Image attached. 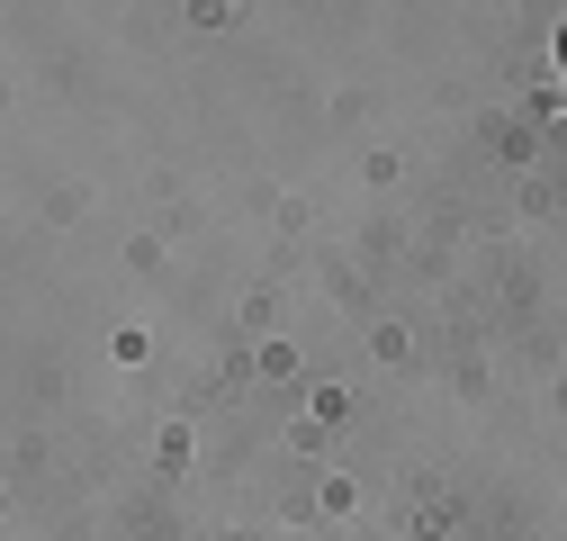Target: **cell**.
I'll return each instance as SVG.
<instances>
[{
  "label": "cell",
  "mask_w": 567,
  "mask_h": 541,
  "mask_svg": "<svg viewBox=\"0 0 567 541\" xmlns=\"http://www.w3.org/2000/svg\"><path fill=\"white\" fill-rule=\"evenodd\" d=\"M558 63H567V37H558Z\"/></svg>",
  "instance_id": "1"
}]
</instances>
